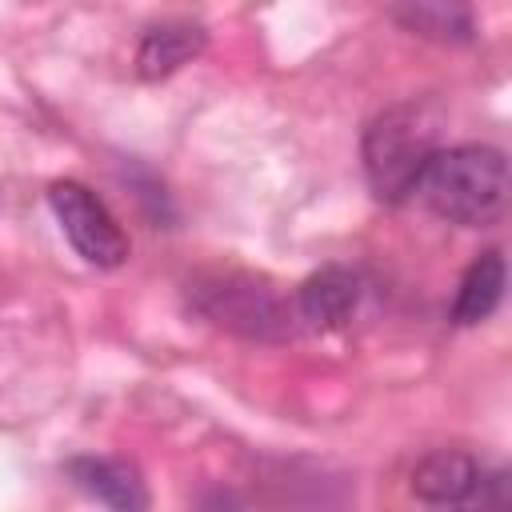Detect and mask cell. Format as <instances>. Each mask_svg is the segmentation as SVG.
<instances>
[{
    "instance_id": "1",
    "label": "cell",
    "mask_w": 512,
    "mask_h": 512,
    "mask_svg": "<svg viewBox=\"0 0 512 512\" xmlns=\"http://www.w3.org/2000/svg\"><path fill=\"white\" fill-rule=\"evenodd\" d=\"M412 196L448 224L488 228L508 212V160L492 144L436 148L420 168Z\"/></svg>"
},
{
    "instance_id": "2",
    "label": "cell",
    "mask_w": 512,
    "mask_h": 512,
    "mask_svg": "<svg viewBox=\"0 0 512 512\" xmlns=\"http://www.w3.org/2000/svg\"><path fill=\"white\" fill-rule=\"evenodd\" d=\"M436 148H440V116L428 104L404 100L384 108L364 128V144H360V160L372 192L384 204L408 200L416 192L420 168Z\"/></svg>"
},
{
    "instance_id": "3",
    "label": "cell",
    "mask_w": 512,
    "mask_h": 512,
    "mask_svg": "<svg viewBox=\"0 0 512 512\" xmlns=\"http://www.w3.org/2000/svg\"><path fill=\"white\" fill-rule=\"evenodd\" d=\"M188 308L244 340L296 336V304L252 272H200L188 280Z\"/></svg>"
},
{
    "instance_id": "4",
    "label": "cell",
    "mask_w": 512,
    "mask_h": 512,
    "mask_svg": "<svg viewBox=\"0 0 512 512\" xmlns=\"http://www.w3.org/2000/svg\"><path fill=\"white\" fill-rule=\"evenodd\" d=\"M512 476L504 468H488L460 448H436L412 468V496L424 504H460V508H492L508 504Z\"/></svg>"
},
{
    "instance_id": "5",
    "label": "cell",
    "mask_w": 512,
    "mask_h": 512,
    "mask_svg": "<svg viewBox=\"0 0 512 512\" xmlns=\"http://www.w3.org/2000/svg\"><path fill=\"white\" fill-rule=\"evenodd\" d=\"M52 216L76 256L92 268H120L128 260V236L120 220L108 212V204L80 180H56L48 188Z\"/></svg>"
},
{
    "instance_id": "6",
    "label": "cell",
    "mask_w": 512,
    "mask_h": 512,
    "mask_svg": "<svg viewBox=\"0 0 512 512\" xmlns=\"http://www.w3.org/2000/svg\"><path fill=\"white\" fill-rule=\"evenodd\" d=\"M360 296H364V284L352 268L324 264L312 276H304V284L296 288V320H304L316 332H336L356 316Z\"/></svg>"
},
{
    "instance_id": "7",
    "label": "cell",
    "mask_w": 512,
    "mask_h": 512,
    "mask_svg": "<svg viewBox=\"0 0 512 512\" xmlns=\"http://www.w3.org/2000/svg\"><path fill=\"white\" fill-rule=\"evenodd\" d=\"M64 472L96 504H108L116 512H140V508H148V488H144L136 464H128L120 456H72L64 464Z\"/></svg>"
},
{
    "instance_id": "8",
    "label": "cell",
    "mask_w": 512,
    "mask_h": 512,
    "mask_svg": "<svg viewBox=\"0 0 512 512\" xmlns=\"http://www.w3.org/2000/svg\"><path fill=\"white\" fill-rule=\"evenodd\" d=\"M208 48V32L192 20H160L144 28L136 44V76L140 80H164L180 72L188 60H196Z\"/></svg>"
},
{
    "instance_id": "9",
    "label": "cell",
    "mask_w": 512,
    "mask_h": 512,
    "mask_svg": "<svg viewBox=\"0 0 512 512\" xmlns=\"http://www.w3.org/2000/svg\"><path fill=\"white\" fill-rule=\"evenodd\" d=\"M504 280H508V268H504V256L496 248L476 256L468 264V272L460 276V288L452 296V312H448L452 324H460V328L484 324L504 300Z\"/></svg>"
},
{
    "instance_id": "10",
    "label": "cell",
    "mask_w": 512,
    "mask_h": 512,
    "mask_svg": "<svg viewBox=\"0 0 512 512\" xmlns=\"http://www.w3.org/2000/svg\"><path fill=\"white\" fill-rule=\"evenodd\" d=\"M396 20L420 36L440 40V44H468L476 36L468 0H400Z\"/></svg>"
}]
</instances>
